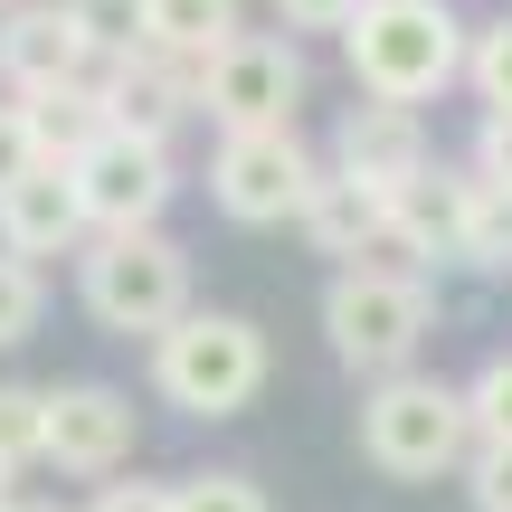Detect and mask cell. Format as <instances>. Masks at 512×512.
<instances>
[{
  "label": "cell",
  "mask_w": 512,
  "mask_h": 512,
  "mask_svg": "<svg viewBox=\"0 0 512 512\" xmlns=\"http://www.w3.org/2000/svg\"><path fill=\"white\" fill-rule=\"evenodd\" d=\"M342 57L361 76V95L389 105H427L465 76V19L446 0H361L342 19Z\"/></svg>",
  "instance_id": "1"
},
{
  "label": "cell",
  "mask_w": 512,
  "mask_h": 512,
  "mask_svg": "<svg viewBox=\"0 0 512 512\" xmlns=\"http://www.w3.org/2000/svg\"><path fill=\"white\" fill-rule=\"evenodd\" d=\"M152 389L181 418H238L266 389V332L247 313H181L171 332H152Z\"/></svg>",
  "instance_id": "2"
},
{
  "label": "cell",
  "mask_w": 512,
  "mask_h": 512,
  "mask_svg": "<svg viewBox=\"0 0 512 512\" xmlns=\"http://www.w3.org/2000/svg\"><path fill=\"white\" fill-rule=\"evenodd\" d=\"M361 456L380 465V475H399V484H437V475H456L465 456H475V408H465V389H446V380H380L361 399Z\"/></svg>",
  "instance_id": "3"
},
{
  "label": "cell",
  "mask_w": 512,
  "mask_h": 512,
  "mask_svg": "<svg viewBox=\"0 0 512 512\" xmlns=\"http://www.w3.org/2000/svg\"><path fill=\"white\" fill-rule=\"evenodd\" d=\"M86 313L105 332H171L190 313V256L162 238V228H105V238L86 247Z\"/></svg>",
  "instance_id": "4"
},
{
  "label": "cell",
  "mask_w": 512,
  "mask_h": 512,
  "mask_svg": "<svg viewBox=\"0 0 512 512\" xmlns=\"http://www.w3.org/2000/svg\"><path fill=\"white\" fill-rule=\"evenodd\" d=\"M427 323H437V304H427V285L399 275V266H342L332 294H323L332 351H342L351 370H370V380H399V370L418 361Z\"/></svg>",
  "instance_id": "5"
},
{
  "label": "cell",
  "mask_w": 512,
  "mask_h": 512,
  "mask_svg": "<svg viewBox=\"0 0 512 512\" xmlns=\"http://www.w3.org/2000/svg\"><path fill=\"white\" fill-rule=\"evenodd\" d=\"M304 95H313L304 48L275 29H238L200 67V114H219V133H285L304 114Z\"/></svg>",
  "instance_id": "6"
},
{
  "label": "cell",
  "mask_w": 512,
  "mask_h": 512,
  "mask_svg": "<svg viewBox=\"0 0 512 512\" xmlns=\"http://www.w3.org/2000/svg\"><path fill=\"white\" fill-rule=\"evenodd\" d=\"M313 152L285 133H219V152H209V200L228 209L238 228H275V219H304L313 200Z\"/></svg>",
  "instance_id": "7"
},
{
  "label": "cell",
  "mask_w": 512,
  "mask_h": 512,
  "mask_svg": "<svg viewBox=\"0 0 512 512\" xmlns=\"http://www.w3.org/2000/svg\"><path fill=\"white\" fill-rule=\"evenodd\" d=\"M76 190H86V219L95 228H152L171 209V152L152 133L105 124L86 152H76Z\"/></svg>",
  "instance_id": "8"
},
{
  "label": "cell",
  "mask_w": 512,
  "mask_h": 512,
  "mask_svg": "<svg viewBox=\"0 0 512 512\" xmlns=\"http://www.w3.org/2000/svg\"><path fill=\"white\" fill-rule=\"evenodd\" d=\"M95 67V38L76 19V0H10L0 10V76L19 95H48V86H86Z\"/></svg>",
  "instance_id": "9"
},
{
  "label": "cell",
  "mask_w": 512,
  "mask_h": 512,
  "mask_svg": "<svg viewBox=\"0 0 512 512\" xmlns=\"http://www.w3.org/2000/svg\"><path fill=\"white\" fill-rule=\"evenodd\" d=\"M133 437H143V418H133L124 389H105V380L48 389V465H67V475H114V465L133 456Z\"/></svg>",
  "instance_id": "10"
},
{
  "label": "cell",
  "mask_w": 512,
  "mask_h": 512,
  "mask_svg": "<svg viewBox=\"0 0 512 512\" xmlns=\"http://www.w3.org/2000/svg\"><path fill=\"white\" fill-rule=\"evenodd\" d=\"M332 171H351V181H370V190L418 181V171H427V124H418V105H389V95L351 105L342 133H332Z\"/></svg>",
  "instance_id": "11"
},
{
  "label": "cell",
  "mask_w": 512,
  "mask_h": 512,
  "mask_svg": "<svg viewBox=\"0 0 512 512\" xmlns=\"http://www.w3.org/2000/svg\"><path fill=\"white\" fill-rule=\"evenodd\" d=\"M86 190H76V162H38L29 181L0 190V247L10 256H67L86 238Z\"/></svg>",
  "instance_id": "12"
},
{
  "label": "cell",
  "mask_w": 512,
  "mask_h": 512,
  "mask_svg": "<svg viewBox=\"0 0 512 512\" xmlns=\"http://www.w3.org/2000/svg\"><path fill=\"white\" fill-rule=\"evenodd\" d=\"M380 247H399V256H465V181L456 171L399 181L389 190V219H380Z\"/></svg>",
  "instance_id": "13"
},
{
  "label": "cell",
  "mask_w": 512,
  "mask_h": 512,
  "mask_svg": "<svg viewBox=\"0 0 512 512\" xmlns=\"http://www.w3.org/2000/svg\"><path fill=\"white\" fill-rule=\"evenodd\" d=\"M200 105V67H181V57H124V67L105 76V114L124 133H152V143H162L171 124H181V114Z\"/></svg>",
  "instance_id": "14"
},
{
  "label": "cell",
  "mask_w": 512,
  "mask_h": 512,
  "mask_svg": "<svg viewBox=\"0 0 512 512\" xmlns=\"http://www.w3.org/2000/svg\"><path fill=\"white\" fill-rule=\"evenodd\" d=\"M380 219H389V190L351 181V171H323V181H313V200H304V238L323 247V256L380 247Z\"/></svg>",
  "instance_id": "15"
},
{
  "label": "cell",
  "mask_w": 512,
  "mask_h": 512,
  "mask_svg": "<svg viewBox=\"0 0 512 512\" xmlns=\"http://www.w3.org/2000/svg\"><path fill=\"white\" fill-rule=\"evenodd\" d=\"M228 38H238V0H143V48L152 57L209 67Z\"/></svg>",
  "instance_id": "16"
},
{
  "label": "cell",
  "mask_w": 512,
  "mask_h": 512,
  "mask_svg": "<svg viewBox=\"0 0 512 512\" xmlns=\"http://www.w3.org/2000/svg\"><path fill=\"white\" fill-rule=\"evenodd\" d=\"M29 124H38V152L48 162H76L114 114H105V86H48V95H29Z\"/></svg>",
  "instance_id": "17"
},
{
  "label": "cell",
  "mask_w": 512,
  "mask_h": 512,
  "mask_svg": "<svg viewBox=\"0 0 512 512\" xmlns=\"http://www.w3.org/2000/svg\"><path fill=\"white\" fill-rule=\"evenodd\" d=\"M465 256L512 266V181H494V171H465Z\"/></svg>",
  "instance_id": "18"
},
{
  "label": "cell",
  "mask_w": 512,
  "mask_h": 512,
  "mask_svg": "<svg viewBox=\"0 0 512 512\" xmlns=\"http://www.w3.org/2000/svg\"><path fill=\"white\" fill-rule=\"evenodd\" d=\"M19 465H48V389L0 380V475H19Z\"/></svg>",
  "instance_id": "19"
},
{
  "label": "cell",
  "mask_w": 512,
  "mask_h": 512,
  "mask_svg": "<svg viewBox=\"0 0 512 512\" xmlns=\"http://www.w3.org/2000/svg\"><path fill=\"white\" fill-rule=\"evenodd\" d=\"M465 86L484 95V114H512V19H484L465 38Z\"/></svg>",
  "instance_id": "20"
},
{
  "label": "cell",
  "mask_w": 512,
  "mask_h": 512,
  "mask_svg": "<svg viewBox=\"0 0 512 512\" xmlns=\"http://www.w3.org/2000/svg\"><path fill=\"white\" fill-rule=\"evenodd\" d=\"M38 313H48V285H38V266H29V256H0V351L29 342Z\"/></svg>",
  "instance_id": "21"
},
{
  "label": "cell",
  "mask_w": 512,
  "mask_h": 512,
  "mask_svg": "<svg viewBox=\"0 0 512 512\" xmlns=\"http://www.w3.org/2000/svg\"><path fill=\"white\" fill-rule=\"evenodd\" d=\"M465 408H475V446H512V351H494V361L475 370Z\"/></svg>",
  "instance_id": "22"
},
{
  "label": "cell",
  "mask_w": 512,
  "mask_h": 512,
  "mask_svg": "<svg viewBox=\"0 0 512 512\" xmlns=\"http://www.w3.org/2000/svg\"><path fill=\"white\" fill-rule=\"evenodd\" d=\"M171 512H266V494H256V475L219 465V475H181L171 484Z\"/></svg>",
  "instance_id": "23"
},
{
  "label": "cell",
  "mask_w": 512,
  "mask_h": 512,
  "mask_svg": "<svg viewBox=\"0 0 512 512\" xmlns=\"http://www.w3.org/2000/svg\"><path fill=\"white\" fill-rule=\"evenodd\" d=\"M76 19H86V38H95V57H133L143 48V0H76Z\"/></svg>",
  "instance_id": "24"
},
{
  "label": "cell",
  "mask_w": 512,
  "mask_h": 512,
  "mask_svg": "<svg viewBox=\"0 0 512 512\" xmlns=\"http://www.w3.org/2000/svg\"><path fill=\"white\" fill-rule=\"evenodd\" d=\"M38 162H48V152H38V124H29V105H0V190H10V181H29Z\"/></svg>",
  "instance_id": "25"
},
{
  "label": "cell",
  "mask_w": 512,
  "mask_h": 512,
  "mask_svg": "<svg viewBox=\"0 0 512 512\" xmlns=\"http://www.w3.org/2000/svg\"><path fill=\"white\" fill-rule=\"evenodd\" d=\"M465 484H475V512H512V446H475Z\"/></svg>",
  "instance_id": "26"
},
{
  "label": "cell",
  "mask_w": 512,
  "mask_h": 512,
  "mask_svg": "<svg viewBox=\"0 0 512 512\" xmlns=\"http://www.w3.org/2000/svg\"><path fill=\"white\" fill-rule=\"evenodd\" d=\"M86 512H171V484H95Z\"/></svg>",
  "instance_id": "27"
},
{
  "label": "cell",
  "mask_w": 512,
  "mask_h": 512,
  "mask_svg": "<svg viewBox=\"0 0 512 512\" xmlns=\"http://www.w3.org/2000/svg\"><path fill=\"white\" fill-rule=\"evenodd\" d=\"M475 171L512 181V114H484V133H475Z\"/></svg>",
  "instance_id": "28"
},
{
  "label": "cell",
  "mask_w": 512,
  "mask_h": 512,
  "mask_svg": "<svg viewBox=\"0 0 512 512\" xmlns=\"http://www.w3.org/2000/svg\"><path fill=\"white\" fill-rule=\"evenodd\" d=\"M351 10H361V0H275V19H285V29H342Z\"/></svg>",
  "instance_id": "29"
},
{
  "label": "cell",
  "mask_w": 512,
  "mask_h": 512,
  "mask_svg": "<svg viewBox=\"0 0 512 512\" xmlns=\"http://www.w3.org/2000/svg\"><path fill=\"white\" fill-rule=\"evenodd\" d=\"M0 512H57V503H0Z\"/></svg>",
  "instance_id": "30"
},
{
  "label": "cell",
  "mask_w": 512,
  "mask_h": 512,
  "mask_svg": "<svg viewBox=\"0 0 512 512\" xmlns=\"http://www.w3.org/2000/svg\"><path fill=\"white\" fill-rule=\"evenodd\" d=\"M0 503H10V475H0Z\"/></svg>",
  "instance_id": "31"
},
{
  "label": "cell",
  "mask_w": 512,
  "mask_h": 512,
  "mask_svg": "<svg viewBox=\"0 0 512 512\" xmlns=\"http://www.w3.org/2000/svg\"><path fill=\"white\" fill-rule=\"evenodd\" d=\"M0 10H10V0H0Z\"/></svg>",
  "instance_id": "32"
}]
</instances>
